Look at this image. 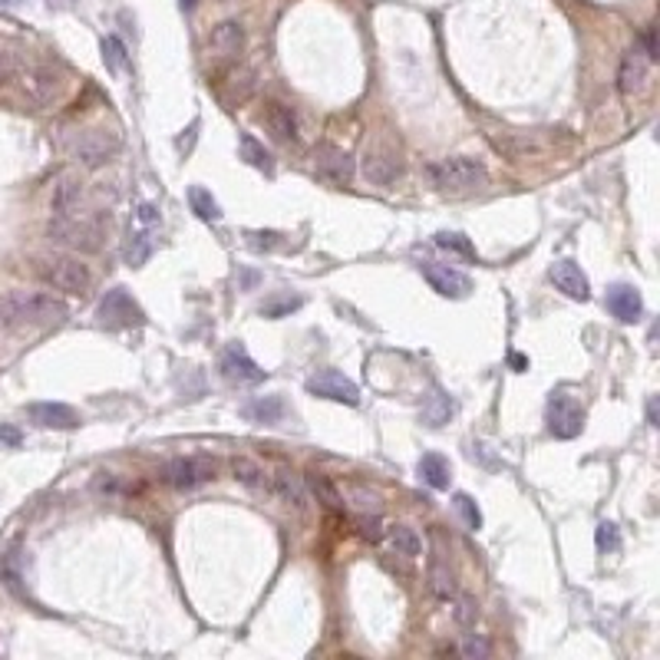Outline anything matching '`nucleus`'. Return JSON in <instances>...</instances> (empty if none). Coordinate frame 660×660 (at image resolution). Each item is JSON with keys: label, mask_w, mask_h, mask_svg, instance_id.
I'll return each instance as SVG.
<instances>
[{"label": "nucleus", "mask_w": 660, "mask_h": 660, "mask_svg": "<svg viewBox=\"0 0 660 660\" xmlns=\"http://www.w3.org/2000/svg\"><path fill=\"white\" fill-rule=\"evenodd\" d=\"M70 308L46 291H10L0 300V327L24 330V327H60L66 324Z\"/></svg>", "instance_id": "1"}, {"label": "nucleus", "mask_w": 660, "mask_h": 660, "mask_svg": "<svg viewBox=\"0 0 660 660\" xmlns=\"http://www.w3.org/2000/svg\"><path fill=\"white\" fill-rule=\"evenodd\" d=\"M106 225H109V212H96V215L70 212V215H56L46 225V235H50V241L64 244L70 251L93 254L100 251L103 241H106Z\"/></svg>", "instance_id": "2"}, {"label": "nucleus", "mask_w": 660, "mask_h": 660, "mask_svg": "<svg viewBox=\"0 0 660 660\" xmlns=\"http://www.w3.org/2000/svg\"><path fill=\"white\" fill-rule=\"evenodd\" d=\"M426 175L433 179V185L439 192H449V195H469V192H479L488 185V169L476 159H466V155H452V159H439L426 169Z\"/></svg>", "instance_id": "3"}, {"label": "nucleus", "mask_w": 660, "mask_h": 660, "mask_svg": "<svg viewBox=\"0 0 660 660\" xmlns=\"http://www.w3.org/2000/svg\"><path fill=\"white\" fill-rule=\"evenodd\" d=\"M36 274L44 278V284H50L54 291H64V294H86L93 284L90 268L80 258H70V254L40 258L36 261Z\"/></svg>", "instance_id": "4"}, {"label": "nucleus", "mask_w": 660, "mask_h": 660, "mask_svg": "<svg viewBox=\"0 0 660 660\" xmlns=\"http://www.w3.org/2000/svg\"><path fill=\"white\" fill-rule=\"evenodd\" d=\"M70 153L83 169H100V165H106L119 153V136L113 129H103V126L83 129L80 136L70 143Z\"/></svg>", "instance_id": "5"}, {"label": "nucleus", "mask_w": 660, "mask_h": 660, "mask_svg": "<svg viewBox=\"0 0 660 660\" xmlns=\"http://www.w3.org/2000/svg\"><path fill=\"white\" fill-rule=\"evenodd\" d=\"M96 317H100V324L109 327V330H119V327H133V324H143L145 314L139 308L133 294L123 288H113L103 294L100 308H96Z\"/></svg>", "instance_id": "6"}, {"label": "nucleus", "mask_w": 660, "mask_h": 660, "mask_svg": "<svg viewBox=\"0 0 660 660\" xmlns=\"http://www.w3.org/2000/svg\"><path fill=\"white\" fill-rule=\"evenodd\" d=\"M215 476V462L205 459V456H189V459H172L163 469V482L165 486L179 488V492H189V488H199L202 482H209Z\"/></svg>", "instance_id": "7"}, {"label": "nucleus", "mask_w": 660, "mask_h": 660, "mask_svg": "<svg viewBox=\"0 0 660 660\" xmlns=\"http://www.w3.org/2000/svg\"><path fill=\"white\" fill-rule=\"evenodd\" d=\"M308 393L324 399H334V403H347V407H357L360 403V389L350 377H344L340 370L327 367V370H317L308 380Z\"/></svg>", "instance_id": "8"}, {"label": "nucleus", "mask_w": 660, "mask_h": 660, "mask_svg": "<svg viewBox=\"0 0 660 660\" xmlns=\"http://www.w3.org/2000/svg\"><path fill=\"white\" fill-rule=\"evenodd\" d=\"M585 426V413L568 393H555L552 403H548V429H552L558 439H575Z\"/></svg>", "instance_id": "9"}, {"label": "nucleus", "mask_w": 660, "mask_h": 660, "mask_svg": "<svg viewBox=\"0 0 660 660\" xmlns=\"http://www.w3.org/2000/svg\"><path fill=\"white\" fill-rule=\"evenodd\" d=\"M423 278L429 281V288H433L436 294H443V298H452V300L469 298V291H472L469 274L456 271V268H449V264L426 261L423 264Z\"/></svg>", "instance_id": "10"}, {"label": "nucleus", "mask_w": 660, "mask_h": 660, "mask_svg": "<svg viewBox=\"0 0 660 660\" xmlns=\"http://www.w3.org/2000/svg\"><path fill=\"white\" fill-rule=\"evenodd\" d=\"M222 377L231 383H261L268 377V370H261L258 363L248 357L241 344H231L222 353Z\"/></svg>", "instance_id": "11"}, {"label": "nucleus", "mask_w": 660, "mask_h": 660, "mask_svg": "<svg viewBox=\"0 0 660 660\" xmlns=\"http://www.w3.org/2000/svg\"><path fill=\"white\" fill-rule=\"evenodd\" d=\"M314 169L317 175H324L327 182H334V185H347L353 179V159L344 153V149H337V145H320L314 153Z\"/></svg>", "instance_id": "12"}, {"label": "nucleus", "mask_w": 660, "mask_h": 660, "mask_svg": "<svg viewBox=\"0 0 660 660\" xmlns=\"http://www.w3.org/2000/svg\"><path fill=\"white\" fill-rule=\"evenodd\" d=\"M605 300H607V310H611L621 324H634V320H641V314H644L641 291L631 288V284H611Z\"/></svg>", "instance_id": "13"}, {"label": "nucleus", "mask_w": 660, "mask_h": 660, "mask_svg": "<svg viewBox=\"0 0 660 660\" xmlns=\"http://www.w3.org/2000/svg\"><path fill=\"white\" fill-rule=\"evenodd\" d=\"M30 419L44 429H76L80 426V417L76 409L66 407V403H30L27 407Z\"/></svg>", "instance_id": "14"}, {"label": "nucleus", "mask_w": 660, "mask_h": 660, "mask_svg": "<svg viewBox=\"0 0 660 660\" xmlns=\"http://www.w3.org/2000/svg\"><path fill=\"white\" fill-rule=\"evenodd\" d=\"M647 70H651V56L644 54L641 46L627 50V56L621 60V73H617V90L621 93H637L647 80Z\"/></svg>", "instance_id": "15"}, {"label": "nucleus", "mask_w": 660, "mask_h": 660, "mask_svg": "<svg viewBox=\"0 0 660 660\" xmlns=\"http://www.w3.org/2000/svg\"><path fill=\"white\" fill-rule=\"evenodd\" d=\"M20 86L27 93L30 100L46 106V103L56 100V93H60V76L54 70H46V66H36V70H27L20 76Z\"/></svg>", "instance_id": "16"}, {"label": "nucleus", "mask_w": 660, "mask_h": 660, "mask_svg": "<svg viewBox=\"0 0 660 660\" xmlns=\"http://www.w3.org/2000/svg\"><path fill=\"white\" fill-rule=\"evenodd\" d=\"M552 281H555V288L565 291L568 298H575V300H588L591 298L588 278H585V271H581L575 261H555L552 264Z\"/></svg>", "instance_id": "17"}, {"label": "nucleus", "mask_w": 660, "mask_h": 660, "mask_svg": "<svg viewBox=\"0 0 660 660\" xmlns=\"http://www.w3.org/2000/svg\"><path fill=\"white\" fill-rule=\"evenodd\" d=\"M271 492L274 496H281L288 506H294V508H308V498H310V492H308V482H304V476H294V472H288V469H281V472H274V479H271Z\"/></svg>", "instance_id": "18"}, {"label": "nucleus", "mask_w": 660, "mask_h": 660, "mask_svg": "<svg viewBox=\"0 0 660 660\" xmlns=\"http://www.w3.org/2000/svg\"><path fill=\"white\" fill-rule=\"evenodd\" d=\"M209 46L218 56H238L244 50V30L235 20H222L209 36Z\"/></svg>", "instance_id": "19"}, {"label": "nucleus", "mask_w": 660, "mask_h": 660, "mask_svg": "<svg viewBox=\"0 0 660 660\" xmlns=\"http://www.w3.org/2000/svg\"><path fill=\"white\" fill-rule=\"evenodd\" d=\"M264 126L271 129V136L281 139V143H294L298 139V119L291 113L288 106H281V103H271V106L264 109Z\"/></svg>", "instance_id": "20"}, {"label": "nucleus", "mask_w": 660, "mask_h": 660, "mask_svg": "<svg viewBox=\"0 0 660 660\" xmlns=\"http://www.w3.org/2000/svg\"><path fill=\"white\" fill-rule=\"evenodd\" d=\"M304 482H308V492L320 502V506H327L330 512H344V506H347L344 496H340V488L327 479V476H320V472H308Z\"/></svg>", "instance_id": "21"}, {"label": "nucleus", "mask_w": 660, "mask_h": 660, "mask_svg": "<svg viewBox=\"0 0 660 660\" xmlns=\"http://www.w3.org/2000/svg\"><path fill=\"white\" fill-rule=\"evenodd\" d=\"M419 476L429 488H449L452 482V466L446 456L439 452H426L423 459H419Z\"/></svg>", "instance_id": "22"}, {"label": "nucleus", "mask_w": 660, "mask_h": 660, "mask_svg": "<svg viewBox=\"0 0 660 660\" xmlns=\"http://www.w3.org/2000/svg\"><path fill=\"white\" fill-rule=\"evenodd\" d=\"M80 199H83L80 175H64V179L56 182V189H54V212L56 215H70V212H76L80 209Z\"/></svg>", "instance_id": "23"}, {"label": "nucleus", "mask_w": 660, "mask_h": 660, "mask_svg": "<svg viewBox=\"0 0 660 660\" xmlns=\"http://www.w3.org/2000/svg\"><path fill=\"white\" fill-rule=\"evenodd\" d=\"M231 472H235V479L241 482L244 488H251V492H268V488H271V482H268V472H264L254 459L235 456V459H231Z\"/></svg>", "instance_id": "24"}, {"label": "nucleus", "mask_w": 660, "mask_h": 660, "mask_svg": "<svg viewBox=\"0 0 660 660\" xmlns=\"http://www.w3.org/2000/svg\"><path fill=\"white\" fill-rule=\"evenodd\" d=\"M363 175H367L373 185H389V182L399 175V163L393 155L367 153V159H363Z\"/></svg>", "instance_id": "25"}, {"label": "nucleus", "mask_w": 660, "mask_h": 660, "mask_svg": "<svg viewBox=\"0 0 660 660\" xmlns=\"http://www.w3.org/2000/svg\"><path fill=\"white\" fill-rule=\"evenodd\" d=\"M238 149H241V159L248 165H254V169H261L264 175H274V163H271V155H268V149H264L261 143L254 136H248V133H241L238 136Z\"/></svg>", "instance_id": "26"}, {"label": "nucleus", "mask_w": 660, "mask_h": 660, "mask_svg": "<svg viewBox=\"0 0 660 660\" xmlns=\"http://www.w3.org/2000/svg\"><path fill=\"white\" fill-rule=\"evenodd\" d=\"M429 585H433V591L439 597H452V595H456V575H452L449 561H446L439 552H436L433 561H429Z\"/></svg>", "instance_id": "27"}, {"label": "nucleus", "mask_w": 660, "mask_h": 660, "mask_svg": "<svg viewBox=\"0 0 660 660\" xmlns=\"http://www.w3.org/2000/svg\"><path fill=\"white\" fill-rule=\"evenodd\" d=\"M389 548L403 558H417L423 552V542H419L417 528H409V525H397V528H389Z\"/></svg>", "instance_id": "28"}, {"label": "nucleus", "mask_w": 660, "mask_h": 660, "mask_svg": "<svg viewBox=\"0 0 660 660\" xmlns=\"http://www.w3.org/2000/svg\"><path fill=\"white\" fill-rule=\"evenodd\" d=\"M244 417H251L254 423H281L284 417V399L281 397H261L244 407Z\"/></svg>", "instance_id": "29"}, {"label": "nucleus", "mask_w": 660, "mask_h": 660, "mask_svg": "<svg viewBox=\"0 0 660 660\" xmlns=\"http://www.w3.org/2000/svg\"><path fill=\"white\" fill-rule=\"evenodd\" d=\"M189 205H192V212L202 218V222H218V218H222L218 202L212 199V192L202 189V185H192V189H189Z\"/></svg>", "instance_id": "30"}, {"label": "nucleus", "mask_w": 660, "mask_h": 660, "mask_svg": "<svg viewBox=\"0 0 660 660\" xmlns=\"http://www.w3.org/2000/svg\"><path fill=\"white\" fill-rule=\"evenodd\" d=\"M449 417H452L449 397H446V393H439V389H433V393L423 399V419L429 426H443Z\"/></svg>", "instance_id": "31"}, {"label": "nucleus", "mask_w": 660, "mask_h": 660, "mask_svg": "<svg viewBox=\"0 0 660 660\" xmlns=\"http://www.w3.org/2000/svg\"><path fill=\"white\" fill-rule=\"evenodd\" d=\"M103 64H106V70H113V73L129 70V54L119 36H106V40H103Z\"/></svg>", "instance_id": "32"}, {"label": "nucleus", "mask_w": 660, "mask_h": 660, "mask_svg": "<svg viewBox=\"0 0 660 660\" xmlns=\"http://www.w3.org/2000/svg\"><path fill=\"white\" fill-rule=\"evenodd\" d=\"M452 506H456V512H459V518H462V525L469 528V532H479L482 528V512H479V506L472 502L466 492H459V496L452 498Z\"/></svg>", "instance_id": "33"}, {"label": "nucleus", "mask_w": 660, "mask_h": 660, "mask_svg": "<svg viewBox=\"0 0 660 660\" xmlns=\"http://www.w3.org/2000/svg\"><path fill=\"white\" fill-rule=\"evenodd\" d=\"M436 244H439V248H446V251H456V254H462V258H469V261H476V258H479L469 238L456 235V231H439V235H436Z\"/></svg>", "instance_id": "34"}, {"label": "nucleus", "mask_w": 660, "mask_h": 660, "mask_svg": "<svg viewBox=\"0 0 660 660\" xmlns=\"http://www.w3.org/2000/svg\"><path fill=\"white\" fill-rule=\"evenodd\" d=\"M595 542H597V552H617L621 548V535H617V525L615 522H601L595 532Z\"/></svg>", "instance_id": "35"}, {"label": "nucleus", "mask_w": 660, "mask_h": 660, "mask_svg": "<svg viewBox=\"0 0 660 660\" xmlns=\"http://www.w3.org/2000/svg\"><path fill=\"white\" fill-rule=\"evenodd\" d=\"M350 502L360 508V512H377V516H380V496H373V492H367V488L353 486L350 488Z\"/></svg>", "instance_id": "36"}, {"label": "nucleus", "mask_w": 660, "mask_h": 660, "mask_svg": "<svg viewBox=\"0 0 660 660\" xmlns=\"http://www.w3.org/2000/svg\"><path fill=\"white\" fill-rule=\"evenodd\" d=\"M149 251H153V241H149L145 235H136L133 241H129V248H126L129 264H133V268H139V264H143L145 258H149Z\"/></svg>", "instance_id": "37"}, {"label": "nucleus", "mask_w": 660, "mask_h": 660, "mask_svg": "<svg viewBox=\"0 0 660 660\" xmlns=\"http://www.w3.org/2000/svg\"><path fill=\"white\" fill-rule=\"evenodd\" d=\"M357 525H360V535L367 538V542H380L383 538L380 516H377V512H363V516L357 518Z\"/></svg>", "instance_id": "38"}, {"label": "nucleus", "mask_w": 660, "mask_h": 660, "mask_svg": "<svg viewBox=\"0 0 660 660\" xmlns=\"http://www.w3.org/2000/svg\"><path fill=\"white\" fill-rule=\"evenodd\" d=\"M476 617H479V605H476L472 597H459V607H456V621L469 627L472 621H476Z\"/></svg>", "instance_id": "39"}, {"label": "nucleus", "mask_w": 660, "mask_h": 660, "mask_svg": "<svg viewBox=\"0 0 660 660\" xmlns=\"http://www.w3.org/2000/svg\"><path fill=\"white\" fill-rule=\"evenodd\" d=\"M93 488H96V492H106V496H116L123 486H119L116 472H100V476L93 479Z\"/></svg>", "instance_id": "40"}, {"label": "nucleus", "mask_w": 660, "mask_h": 660, "mask_svg": "<svg viewBox=\"0 0 660 660\" xmlns=\"http://www.w3.org/2000/svg\"><path fill=\"white\" fill-rule=\"evenodd\" d=\"M488 654V644L479 641L476 634H469L466 641H462V657H486Z\"/></svg>", "instance_id": "41"}, {"label": "nucleus", "mask_w": 660, "mask_h": 660, "mask_svg": "<svg viewBox=\"0 0 660 660\" xmlns=\"http://www.w3.org/2000/svg\"><path fill=\"white\" fill-rule=\"evenodd\" d=\"M298 308H300V300L298 298H288V300H278V304H264L261 314L264 317H281V314H288V310H298Z\"/></svg>", "instance_id": "42"}, {"label": "nucleus", "mask_w": 660, "mask_h": 660, "mask_svg": "<svg viewBox=\"0 0 660 660\" xmlns=\"http://www.w3.org/2000/svg\"><path fill=\"white\" fill-rule=\"evenodd\" d=\"M641 44H644V54L651 56V64H654V60H657V36H654V27L647 30V34H644Z\"/></svg>", "instance_id": "43"}, {"label": "nucleus", "mask_w": 660, "mask_h": 660, "mask_svg": "<svg viewBox=\"0 0 660 660\" xmlns=\"http://www.w3.org/2000/svg\"><path fill=\"white\" fill-rule=\"evenodd\" d=\"M0 439H4V443H10V446H17L20 443V433L14 429V426H0Z\"/></svg>", "instance_id": "44"}, {"label": "nucleus", "mask_w": 660, "mask_h": 660, "mask_svg": "<svg viewBox=\"0 0 660 660\" xmlns=\"http://www.w3.org/2000/svg\"><path fill=\"white\" fill-rule=\"evenodd\" d=\"M139 222H143V225H155V222H159L153 205H143V209H139Z\"/></svg>", "instance_id": "45"}, {"label": "nucleus", "mask_w": 660, "mask_h": 660, "mask_svg": "<svg viewBox=\"0 0 660 660\" xmlns=\"http://www.w3.org/2000/svg\"><path fill=\"white\" fill-rule=\"evenodd\" d=\"M647 423H651V426H660V423H657V399H651V403H647Z\"/></svg>", "instance_id": "46"}, {"label": "nucleus", "mask_w": 660, "mask_h": 660, "mask_svg": "<svg viewBox=\"0 0 660 660\" xmlns=\"http://www.w3.org/2000/svg\"><path fill=\"white\" fill-rule=\"evenodd\" d=\"M195 4H199V0H182V10H195Z\"/></svg>", "instance_id": "47"}]
</instances>
